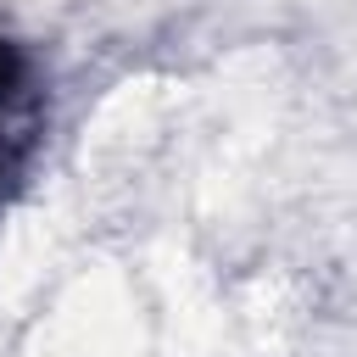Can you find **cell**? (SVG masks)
Here are the masks:
<instances>
[{"label": "cell", "mask_w": 357, "mask_h": 357, "mask_svg": "<svg viewBox=\"0 0 357 357\" xmlns=\"http://www.w3.org/2000/svg\"><path fill=\"white\" fill-rule=\"evenodd\" d=\"M17 89H22V56L11 39H0V100H11Z\"/></svg>", "instance_id": "obj_1"}, {"label": "cell", "mask_w": 357, "mask_h": 357, "mask_svg": "<svg viewBox=\"0 0 357 357\" xmlns=\"http://www.w3.org/2000/svg\"><path fill=\"white\" fill-rule=\"evenodd\" d=\"M11 173H17V156H11V145L0 139V195H6V184H11Z\"/></svg>", "instance_id": "obj_2"}]
</instances>
